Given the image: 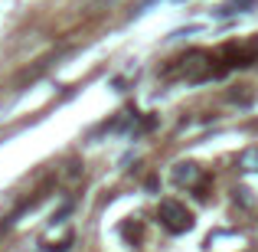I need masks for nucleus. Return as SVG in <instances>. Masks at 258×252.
<instances>
[{"mask_svg":"<svg viewBox=\"0 0 258 252\" xmlns=\"http://www.w3.org/2000/svg\"><path fill=\"white\" fill-rule=\"evenodd\" d=\"M242 167H245V170H258V151H245V154H242Z\"/></svg>","mask_w":258,"mask_h":252,"instance_id":"obj_3","label":"nucleus"},{"mask_svg":"<svg viewBox=\"0 0 258 252\" xmlns=\"http://www.w3.org/2000/svg\"><path fill=\"white\" fill-rule=\"evenodd\" d=\"M196 164H189V161H183V164H176V170H173V180L176 183H189V180H196Z\"/></svg>","mask_w":258,"mask_h":252,"instance_id":"obj_2","label":"nucleus"},{"mask_svg":"<svg viewBox=\"0 0 258 252\" xmlns=\"http://www.w3.org/2000/svg\"><path fill=\"white\" fill-rule=\"evenodd\" d=\"M235 7H255V0H232Z\"/></svg>","mask_w":258,"mask_h":252,"instance_id":"obj_4","label":"nucleus"},{"mask_svg":"<svg viewBox=\"0 0 258 252\" xmlns=\"http://www.w3.org/2000/svg\"><path fill=\"white\" fill-rule=\"evenodd\" d=\"M160 223L170 233H186V229H193V213L176 200H164L160 203Z\"/></svg>","mask_w":258,"mask_h":252,"instance_id":"obj_1","label":"nucleus"}]
</instances>
